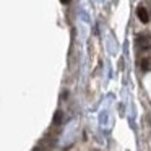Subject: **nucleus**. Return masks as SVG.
Wrapping results in <instances>:
<instances>
[{"mask_svg": "<svg viewBox=\"0 0 151 151\" xmlns=\"http://www.w3.org/2000/svg\"><path fill=\"white\" fill-rule=\"evenodd\" d=\"M137 17H138V20H140L141 23H148V21H150V15H148V12H146L145 7H138L137 8Z\"/></svg>", "mask_w": 151, "mask_h": 151, "instance_id": "f03ea898", "label": "nucleus"}, {"mask_svg": "<svg viewBox=\"0 0 151 151\" xmlns=\"http://www.w3.org/2000/svg\"><path fill=\"white\" fill-rule=\"evenodd\" d=\"M137 46H140L141 49H150V42H151V36L150 34H140L137 37Z\"/></svg>", "mask_w": 151, "mask_h": 151, "instance_id": "f257e3e1", "label": "nucleus"}, {"mask_svg": "<svg viewBox=\"0 0 151 151\" xmlns=\"http://www.w3.org/2000/svg\"><path fill=\"white\" fill-rule=\"evenodd\" d=\"M148 120H150V124H151V114H150V117H148Z\"/></svg>", "mask_w": 151, "mask_h": 151, "instance_id": "423d86ee", "label": "nucleus"}, {"mask_svg": "<svg viewBox=\"0 0 151 151\" xmlns=\"http://www.w3.org/2000/svg\"><path fill=\"white\" fill-rule=\"evenodd\" d=\"M141 68L146 72V70L151 68V63H150V59H143V62H141Z\"/></svg>", "mask_w": 151, "mask_h": 151, "instance_id": "20e7f679", "label": "nucleus"}, {"mask_svg": "<svg viewBox=\"0 0 151 151\" xmlns=\"http://www.w3.org/2000/svg\"><path fill=\"white\" fill-rule=\"evenodd\" d=\"M62 119H63V112L62 111H57L55 115H54V119H52V124L54 125H60V124H62Z\"/></svg>", "mask_w": 151, "mask_h": 151, "instance_id": "7ed1b4c3", "label": "nucleus"}, {"mask_svg": "<svg viewBox=\"0 0 151 151\" xmlns=\"http://www.w3.org/2000/svg\"><path fill=\"white\" fill-rule=\"evenodd\" d=\"M33 151H42V148H41V146H36V148H34Z\"/></svg>", "mask_w": 151, "mask_h": 151, "instance_id": "39448f33", "label": "nucleus"}]
</instances>
